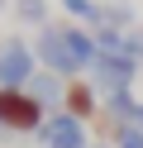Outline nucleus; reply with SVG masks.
I'll list each match as a JSON object with an SVG mask.
<instances>
[{"label": "nucleus", "mask_w": 143, "mask_h": 148, "mask_svg": "<svg viewBox=\"0 0 143 148\" xmlns=\"http://www.w3.org/2000/svg\"><path fill=\"white\" fill-rule=\"evenodd\" d=\"M14 14L24 24H38V29H43L48 24V0H14Z\"/></svg>", "instance_id": "9"}, {"label": "nucleus", "mask_w": 143, "mask_h": 148, "mask_svg": "<svg viewBox=\"0 0 143 148\" xmlns=\"http://www.w3.org/2000/svg\"><path fill=\"white\" fill-rule=\"evenodd\" d=\"M43 119H48V105H38L29 96V86H19V91L0 86V129L5 134H38Z\"/></svg>", "instance_id": "2"}, {"label": "nucleus", "mask_w": 143, "mask_h": 148, "mask_svg": "<svg viewBox=\"0 0 143 148\" xmlns=\"http://www.w3.org/2000/svg\"><path fill=\"white\" fill-rule=\"evenodd\" d=\"M38 143L43 148H91V124L76 115H67V110H48L43 129H38Z\"/></svg>", "instance_id": "5"}, {"label": "nucleus", "mask_w": 143, "mask_h": 148, "mask_svg": "<svg viewBox=\"0 0 143 148\" xmlns=\"http://www.w3.org/2000/svg\"><path fill=\"white\" fill-rule=\"evenodd\" d=\"M5 5H10V0H0V10H5Z\"/></svg>", "instance_id": "14"}, {"label": "nucleus", "mask_w": 143, "mask_h": 148, "mask_svg": "<svg viewBox=\"0 0 143 148\" xmlns=\"http://www.w3.org/2000/svg\"><path fill=\"white\" fill-rule=\"evenodd\" d=\"M57 5H62V14L72 24H86V29L100 24V0H57Z\"/></svg>", "instance_id": "8"}, {"label": "nucleus", "mask_w": 143, "mask_h": 148, "mask_svg": "<svg viewBox=\"0 0 143 148\" xmlns=\"http://www.w3.org/2000/svg\"><path fill=\"white\" fill-rule=\"evenodd\" d=\"M0 134H5V129H0Z\"/></svg>", "instance_id": "15"}, {"label": "nucleus", "mask_w": 143, "mask_h": 148, "mask_svg": "<svg viewBox=\"0 0 143 148\" xmlns=\"http://www.w3.org/2000/svg\"><path fill=\"white\" fill-rule=\"evenodd\" d=\"M91 81H95L100 96H110V91H133V86L143 81V67L129 58V53H95Z\"/></svg>", "instance_id": "3"}, {"label": "nucleus", "mask_w": 143, "mask_h": 148, "mask_svg": "<svg viewBox=\"0 0 143 148\" xmlns=\"http://www.w3.org/2000/svg\"><path fill=\"white\" fill-rule=\"evenodd\" d=\"M34 72H38V58H34V48H29V38L10 34V38L0 43V86L19 91V86L34 81Z\"/></svg>", "instance_id": "4"}, {"label": "nucleus", "mask_w": 143, "mask_h": 148, "mask_svg": "<svg viewBox=\"0 0 143 148\" xmlns=\"http://www.w3.org/2000/svg\"><path fill=\"white\" fill-rule=\"evenodd\" d=\"M124 53H129V58L143 67V29H138V24H133V29L124 34Z\"/></svg>", "instance_id": "11"}, {"label": "nucleus", "mask_w": 143, "mask_h": 148, "mask_svg": "<svg viewBox=\"0 0 143 148\" xmlns=\"http://www.w3.org/2000/svg\"><path fill=\"white\" fill-rule=\"evenodd\" d=\"M34 58H38L43 72H57V77L76 81L95 62V34L86 24H72V19L67 24H43L38 38H34Z\"/></svg>", "instance_id": "1"}, {"label": "nucleus", "mask_w": 143, "mask_h": 148, "mask_svg": "<svg viewBox=\"0 0 143 148\" xmlns=\"http://www.w3.org/2000/svg\"><path fill=\"white\" fill-rule=\"evenodd\" d=\"M110 148H143V129H138V124H124L119 134H114Z\"/></svg>", "instance_id": "10"}, {"label": "nucleus", "mask_w": 143, "mask_h": 148, "mask_svg": "<svg viewBox=\"0 0 143 148\" xmlns=\"http://www.w3.org/2000/svg\"><path fill=\"white\" fill-rule=\"evenodd\" d=\"M62 110H67V115H76V119H86V124H95V119H100V91H95V81H86V77L67 81Z\"/></svg>", "instance_id": "6"}, {"label": "nucleus", "mask_w": 143, "mask_h": 148, "mask_svg": "<svg viewBox=\"0 0 143 148\" xmlns=\"http://www.w3.org/2000/svg\"><path fill=\"white\" fill-rule=\"evenodd\" d=\"M29 96L38 100V105L48 110H62V96H67V77H57V72H34V81H29Z\"/></svg>", "instance_id": "7"}, {"label": "nucleus", "mask_w": 143, "mask_h": 148, "mask_svg": "<svg viewBox=\"0 0 143 148\" xmlns=\"http://www.w3.org/2000/svg\"><path fill=\"white\" fill-rule=\"evenodd\" d=\"M133 124H138V129H143V100H138V110H133Z\"/></svg>", "instance_id": "12"}, {"label": "nucleus", "mask_w": 143, "mask_h": 148, "mask_svg": "<svg viewBox=\"0 0 143 148\" xmlns=\"http://www.w3.org/2000/svg\"><path fill=\"white\" fill-rule=\"evenodd\" d=\"M91 148H110V143H91Z\"/></svg>", "instance_id": "13"}]
</instances>
